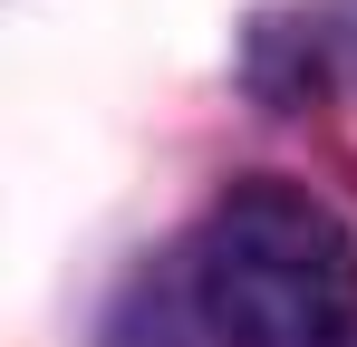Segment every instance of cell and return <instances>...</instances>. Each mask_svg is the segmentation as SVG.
<instances>
[{
  "label": "cell",
  "instance_id": "6da1fadb",
  "mask_svg": "<svg viewBox=\"0 0 357 347\" xmlns=\"http://www.w3.org/2000/svg\"><path fill=\"white\" fill-rule=\"evenodd\" d=\"M203 318L232 347H338L357 328V241L299 183H232L193 241Z\"/></svg>",
  "mask_w": 357,
  "mask_h": 347
}]
</instances>
